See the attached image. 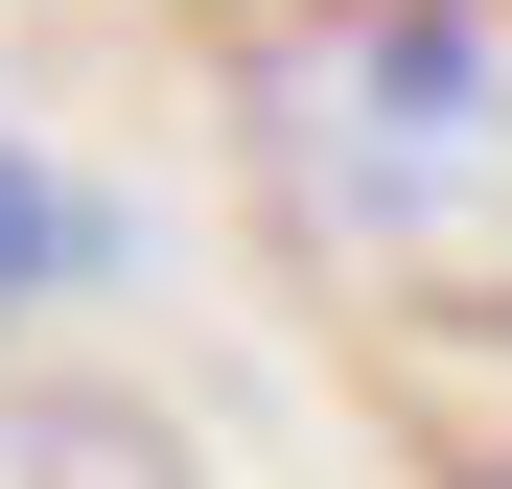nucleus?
<instances>
[{
    "instance_id": "nucleus-1",
    "label": "nucleus",
    "mask_w": 512,
    "mask_h": 489,
    "mask_svg": "<svg viewBox=\"0 0 512 489\" xmlns=\"http://www.w3.org/2000/svg\"><path fill=\"white\" fill-rule=\"evenodd\" d=\"M256 140L326 280L396 326H512V0H303Z\"/></svg>"
},
{
    "instance_id": "nucleus-2",
    "label": "nucleus",
    "mask_w": 512,
    "mask_h": 489,
    "mask_svg": "<svg viewBox=\"0 0 512 489\" xmlns=\"http://www.w3.org/2000/svg\"><path fill=\"white\" fill-rule=\"evenodd\" d=\"M94 257H117V210L70 187L47 140H0V326H24V303H70V280H94Z\"/></svg>"
}]
</instances>
